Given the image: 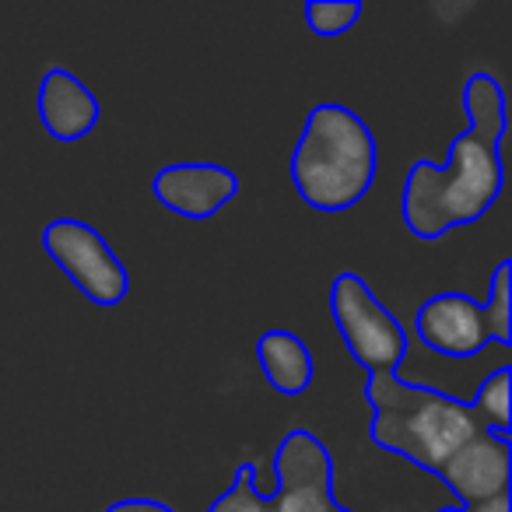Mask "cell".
I'll use <instances>...</instances> for the list:
<instances>
[{
    "mask_svg": "<svg viewBox=\"0 0 512 512\" xmlns=\"http://www.w3.org/2000/svg\"><path fill=\"white\" fill-rule=\"evenodd\" d=\"M362 18V4L358 0H309L306 4V25L313 36L334 39L351 32Z\"/></svg>",
    "mask_w": 512,
    "mask_h": 512,
    "instance_id": "obj_14",
    "label": "cell"
},
{
    "mask_svg": "<svg viewBox=\"0 0 512 512\" xmlns=\"http://www.w3.org/2000/svg\"><path fill=\"white\" fill-rule=\"evenodd\" d=\"M365 400L376 411L369 421V439L432 474H439L456 449L484 432L470 404L397 376H369Z\"/></svg>",
    "mask_w": 512,
    "mask_h": 512,
    "instance_id": "obj_3",
    "label": "cell"
},
{
    "mask_svg": "<svg viewBox=\"0 0 512 512\" xmlns=\"http://www.w3.org/2000/svg\"><path fill=\"white\" fill-rule=\"evenodd\" d=\"M278 488L267 495L274 512H334V460L306 428H292L274 449Z\"/></svg>",
    "mask_w": 512,
    "mask_h": 512,
    "instance_id": "obj_6",
    "label": "cell"
},
{
    "mask_svg": "<svg viewBox=\"0 0 512 512\" xmlns=\"http://www.w3.org/2000/svg\"><path fill=\"white\" fill-rule=\"evenodd\" d=\"M467 130L449 144V158L432 165L418 158L404 179V225L411 235L432 242L453 228L474 225L502 197V137H505V92L491 74L477 71L463 85Z\"/></svg>",
    "mask_w": 512,
    "mask_h": 512,
    "instance_id": "obj_1",
    "label": "cell"
},
{
    "mask_svg": "<svg viewBox=\"0 0 512 512\" xmlns=\"http://www.w3.org/2000/svg\"><path fill=\"white\" fill-rule=\"evenodd\" d=\"M414 330L428 351L446 358H474L491 344L484 306L463 292H439L421 302Z\"/></svg>",
    "mask_w": 512,
    "mask_h": 512,
    "instance_id": "obj_7",
    "label": "cell"
},
{
    "mask_svg": "<svg viewBox=\"0 0 512 512\" xmlns=\"http://www.w3.org/2000/svg\"><path fill=\"white\" fill-rule=\"evenodd\" d=\"M512 264L502 260L491 274V295L484 302V320H488L491 341L512 348Z\"/></svg>",
    "mask_w": 512,
    "mask_h": 512,
    "instance_id": "obj_13",
    "label": "cell"
},
{
    "mask_svg": "<svg viewBox=\"0 0 512 512\" xmlns=\"http://www.w3.org/2000/svg\"><path fill=\"white\" fill-rule=\"evenodd\" d=\"M39 123L46 134L60 144H74L85 134H92L102 120V106L92 95V88L81 85L71 71L50 67L39 81Z\"/></svg>",
    "mask_w": 512,
    "mask_h": 512,
    "instance_id": "obj_10",
    "label": "cell"
},
{
    "mask_svg": "<svg viewBox=\"0 0 512 512\" xmlns=\"http://www.w3.org/2000/svg\"><path fill=\"white\" fill-rule=\"evenodd\" d=\"M509 449H512L509 435L481 432L442 463L439 477L460 498L463 509L467 505L491 502L498 495H509V477H512Z\"/></svg>",
    "mask_w": 512,
    "mask_h": 512,
    "instance_id": "obj_9",
    "label": "cell"
},
{
    "mask_svg": "<svg viewBox=\"0 0 512 512\" xmlns=\"http://www.w3.org/2000/svg\"><path fill=\"white\" fill-rule=\"evenodd\" d=\"M379 169L376 137L355 109L320 102L309 109L292 151V183L323 214L351 211L369 193Z\"/></svg>",
    "mask_w": 512,
    "mask_h": 512,
    "instance_id": "obj_2",
    "label": "cell"
},
{
    "mask_svg": "<svg viewBox=\"0 0 512 512\" xmlns=\"http://www.w3.org/2000/svg\"><path fill=\"white\" fill-rule=\"evenodd\" d=\"M43 246L53 264L71 278V285L95 306H120L130 295L127 267L109 249V242L85 221L53 218L43 228Z\"/></svg>",
    "mask_w": 512,
    "mask_h": 512,
    "instance_id": "obj_5",
    "label": "cell"
},
{
    "mask_svg": "<svg viewBox=\"0 0 512 512\" xmlns=\"http://www.w3.org/2000/svg\"><path fill=\"white\" fill-rule=\"evenodd\" d=\"M330 316L348 355L369 376H397V365L407 358V330L358 274L344 271L334 278Z\"/></svg>",
    "mask_w": 512,
    "mask_h": 512,
    "instance_id": "obj_4",
    "label": "cell"
},
{
    "mask_svg": "<svg viewBox=\"0 0 512 512\" xmlns=\"http://www.w3.org/2000/svg\"><path fill=\"white\" fill-rule=\"evenodd\" d=\"M334 512H351V509H344V505H337V509Z\"/></svg>",
    "mask_w": 512,
    "mask_h": 512,
    "instance_id": "obj_17",
    "label": "cell"
},
{
    "mask_svg": "<svg viewBox=\"0 0 512 512\" xmlns=\"http://www.w3.org/2000/svg\"><path fill=\"white\" fill-rule=\"evenodd\" d=\"M509 393H512V372L498 369L477 386V397L470 400V411L481 421L484 432L509 435Z\"/></svg>",
    "mask_w": 512,
    "mask_h": 512,
    "instance_id": "obj_12",
    "label": "cell"
},
{
    "mask_svg": "<svg viewBox=\"0 0 512 512\" xmlns=\"http://www.w3.org/2000/svg\"><path fill=\"white\" fill-rule=\"evenodd\" d=\"M106 512H176V509H169V505L158 502V498H120V502H113Z\"/></svg>",
    "mask_w": 512,
    "mask_h": 512,
    "instance_id": "obj_16",
    "label": "cell"
},
{
    "mask_svg": "<svg viewBox=\"0 0 512 512\" xmlns=\"http://www.w3.org/2000/svg\"><path fill=\"white\" fill-rule=\"evenodd\" d=\"M151 190L179 218L207 221L239 197V176L218 162H176L158 169Z\"/></svg>",
    "mask_w": 512,
    "mask_h": 512,
    "instance_id": "obj_8",
    "label": "cell"
},
{
    "mask_svg": "<svg viewBox=\"0 0 512 512\" xmlns=\"http://www.w3.org/2000/svg\"><path fill=\"white\" fill-rule=\"evenodd\" d=\"M253 474H256L253 463H239V470L232 477V488L221 491L207 512H274L267 495H256L253 491Z\"/></svg>",
    "mask_w": 512,
    "mask_h": 512,
    "instance_id": "obj_15",
    "label": "cell"
},
{
    "mask_svg": "<svg viewBox=\"0 0 512 512\" xmlns=\"http://www.w3.org/2000/svg\"><path fill=\"white\" fill-rule=\"evenodd\" d=\"M256 362L264 379L281 397H302L313 383V351L306 348L299 334L285 327H274L256 341Z\"/></svg>",
    "mask_w": 512,
    "mask_h": 512,
    "instance_id": "obj_11",
    "label": "cell"
}]
</instances>
